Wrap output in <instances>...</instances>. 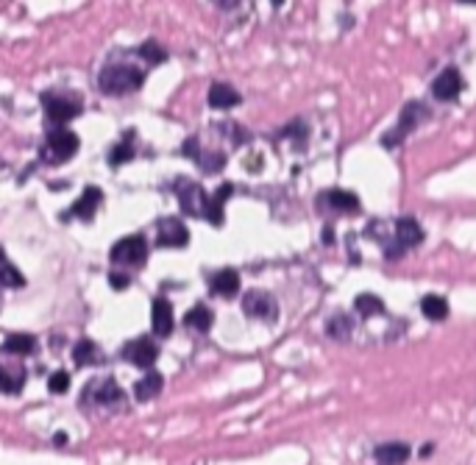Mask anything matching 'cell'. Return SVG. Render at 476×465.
Here are the masks:
<instances>
[{
  "instance_id": "6da1fadb",
  "label": "cell",
  "mask_w": 476,
  "mask_h": 465,
  "mask_svg": "<svg viewBox=\"0 0 476 465\" xmlns=\"http://www.w3.org/2000/svg\"><path fill=\"white\" fill-rule=\"evenodd\" d=\"M145 84V73L134 64H106L98 76V87L103 95H128Z\"/></svg>"
},
{
  "instance_id": "7a4b0ae2",
  "label": "cell",
  "mask_w": 476,
  "mask_h": 465,
  "mask_svg": "<svg viewBox=\"0 0 476 465\" xmlns=\"http://www.w3.org/2000/svg\"><path fill=\"white\" fill-rule=\"evenodd\" d=\"M429 117H432V112H429V106H426L424 101H406V103L401 106V114H398L395 128L387 131V134L382 137V145H384L387 151H393L395 145H401L406 137H410L415 128H421Z\"/></svg>"
},
{
  "instance_id": "3957f363",
  "label": "cell",
  "mask_w": 476,
  "mask_h": 465,
  "mask_svg": "<svg viewBox=\"0 0 476 465\" xmlns=\"http://www.w3.org/2000/svg\"><path fill=\"white\" fill-rule=\"evenodd\" d=\"M79 145H81L79 134H73V131L64 128V125H53V128L48 131V137H45L42 148H39V156H42L45 162L59 165V162L73 159V156L79 154Z\"/></svg>"
},
{
  "instance_id": "277c9868",
  "label": "cell",
  "mask_w": 476,
  "mask_h": 465,
  "mask_svg": "<svg viewBox=\"0 0 476 465\" xmlns=\"http://www.w3.org/2000/svg\"><path fill=\"white\" fill-rule=\"evenodd\" d=\"M173 192H176V198H178L181 209H184L189 218H207V212H209V201H212V198L207 195V189H203L198 181H192V178L181 176V178H176Z\"/></svg>"
},
{
  "instance_id": "5b68a950",
  "label": "cell",
  "mask_w": 476,
  "mask_h": 465,
  "mask_svg": "<svg viewBox=\"0 0 476 465\" xmlns=\"http://www.w3.org/2000/svg\"><path fill=\"white\" fill-rule=\"evenodd\" d=\"M42 109H45V117L53 123V125H64L70 123L73 117H79L84 112V103L79 95H64V92H45L42 95Z\"/></svg>"
},
{
  "instance_id": "8992f818",
  "label": "cell",
  "mask_w": 476,
  "mask_h": 465,
  "mask_svg": "<svg viewBox=\"0 0 476 465\" xmlns=\"http://www.w3.org/2000/svg\"><path fill=\"white\" fill-rule=\"evenodd\" d=\"M109 259L114 265H125V268H143L145 259H148V242L143 234H134V237H123L112 245Z\"/></svg>"
},
{
  "instance_id": "52a82bcc",
  "label": "cell",
  "mask_w": 476,
  "mask_h": 465,
  "mask_svg": "<svg viewBox=\"0 0 476 465\" xmlns=\"http://www.w3.org/2000/svg\"><path fill=\"white\" fill-rule=\"evenodd\" d=\"M242 315L245 318H253V320H276L279 318V307H276V298L265 293V290H248L242 296Z\"/></svg>"
},
{
  "instance_id": "ba28073f",
  "label": "cell",
  "mask_w": 476,
  "mask_h": 465,
  "mask_svg": "<svg viewBox=\"0 0 476 465\" xmlns=\"http://www.w3.org/2000/svg\"><path fill=\"white\" fill-rule=\"evenodd\" d=\"M81 402L87 404H98V407H114L123 402V390L114 379H95L84 387V398Z\"/></svg>"
},
{
  "instance_id": "9c48e42d",
  "label": "cell",
  "mask_w": 476,
  "mask_h": 465,
  "mask_svg": "<svg viewBox=\"0 0 476 465\" xmlns=\"http://www.w3.org/2000/svg\"><path fill=\"white\" fill-rule=\"evenodd\" d=\"M181 156H189L195 165L203 167V173H220L226 167V154H220V151H203L195 137H189L181 145Z\"/></svg>"
},
{
  "instance_id": "30bf717a",
  "label": "cell",
  "mask_w": 476,
  "mask_h": 465,
  "mask_svg": "<svg viewBox=\"0 0 476 465\" xmlns=\"http://www.w3.org/2000/svg\"><path fill=\"white\" fill-rule=\"evenodd\" d=\"M189 242V229L178 218H162L156 223V245L159 248H184Z\"/></svg>"
},
{
  "instance_id": "8fae6325",
  "label": "cell",
  "mask_w": 476,
  "mask_h": 465,
  "mask_svg": "<svg viewBox=\"0 0 476 465\" xmlns=\"http://www.w3.org/2000/svg\"><path fill=\"white\" fill-rule=\"evenodd\" d=\"M123 357H125L131 365H137V368L151 371V365H154V362H156V357H159V346H156L151 338H140V340H131V343H125Z\"/></svg>"
},
{
  "instance_id": "7c38bea8",
  "label": "cell",
  "mask_w": 476,
  "mask_h": 465,
  "mask_svg": "<svg viewBox=\"0 0 476 465\" xmlns=\"http://www.w3.org/2000/svg\"><path fill=\"white\" fill-rule=\"evenodd\" d=\"M459 92H462V76H459L457 68H446V70H440L437 79L432 81V95H435V101L451 103V101L459 98Z\"/></svg>"
},
{
  "instance_id": "4fadbf2b",
  "label": "cell",
  "mask_w": 476,
  "mask_h": 465,
  "mask_svg": "<svg viewBox=\"0 0 476 465\" xmlns=\"http://www.w3.org/2000/svg\"><path fill=\"white\" fill-rule=\"evenodd\" d=\"M320 207L329 209V212H340V215H354L360 212V198L349 189H326L320 195Z\"/></svg>"
},
{
  "instance_id": "5bb4252c",
  "label": "cell",
  "mask_w": 476,
  "mask_h": 465,
  "mask_svg": "<svg viewBox=\"0 0 476 465\" xmlns=\"http://www.w3.org/2000/svg\"><path fill=\"white\" fill-rule=\"evenodd\" d=\"M101 201H103V192H101V187H84L81 198H79V201L70 207V212L64 215V220H67V218L92 220V218H95V212H98V207H101Z\"/></svg>"
},
{
  "instance_id": "9a60e30c",
  "label": "cell",
  "mask_w": 476,
  "mask_h": 465,
  "mask_svg": "<svg viewBox=\"0 0 476 465\" xmlns=\"http://www.w3.org/2000/svg\"><path fill=\"white\" fill-rule=\"evenodd\" d=\"M151 326L156 338H170L173 335V307L167 298H154L151 304Z\"/></svg>"
},
{
  "instance_id": "2e32d148",
  "label": "cell",
  "mask_w": 476,
  "mask_h": 465,
  "mask_svg": "<svg viewBox=\"0 0 476 465\" xmlns=\"http://www.w3.org/2000/svg\"><path fill=\"white\" fill-rule=\"evenodd\" d=\"M209 290H212V296L234 298V296L240 293V273L231 271V268H223V271L212 273V279H209Z\"/></svg>"
},
{
  "instance_id": "e0dca14e",
  "label": "cell",
  "mask_w": 476,
  "mask_h": 465,
  "mask_svg": "<svg viewBox=\"0 0 476 465\" xmlns=\"http://www.w3.org/2000/svg\"><path fill=\"white\" fill-rule=\"evenodd\" d=\"M393 240L401 245V248H415V245H421L424 242V231H421V226H418V220H413V218H401V220H395V234H393Z\"/></svg>"
},
{
  "instance_id": "ac0fdd59",
  "label": "cell",
  "mask_w": 476,
  "mask_h": 465,
  "mask_svg": "<svg viewBox=\"0 0 476 465\" xmlns=\"http://www.w3.org/2000/svg\"><path fill=\"white\" fill-rule=\"evenodd\" d=\"M207 101H209V106H212V109H234V106H240L242 95H240V92H237L231 84L218 81V84H212V87H209Z\"/></svg>"
},
{
  "instance_id": "d6986e66",
  "label": "cell",
  "mask_w": 476,
  "mask_h": 465,
  "mask_svg": "<svg viewBox=\"0 0 476 465\" xmlns=\"http://www.w3.org/2000/svg\"><path fill=\"white\" fill-rule=\"evenodd\" d=\"M212 323H215V312H212L207 304H195V307L187 309V315H184V326H187L189 331H198V335H207V331L212 329Z\"/></svg>"
},
{
  "instance_id": "ffe728a7",
  "label": "cell",
  "mask_w": 476,
  "mask_h": 465,
  "mask_svg": "<svg viewBox=\"0 0 476 465\" xmlns=\"http://www.w3.org/2000/svg\"><path fill=\"white\" fill-rule=\"evenodd\" d=\"M373 457H376L379 465H404L406 459H410V446H406V443H398V440L382 443V446H376Z\"/></svg>"
},
{
  "instance_id": "44dd1931",
  "label": "cell",
  "mask_w": 476,
  "mask_h": 465,
  "mask_svg": "<svg viewBox=\"0 0 476 465\" xmlns=\"http://www.w3.org/2000/svg\"><path fill=\"white\" fill-rule=\"evenodd\" d=\"M165 387V376L159 371H148L137 384H134V395H137V402H151L156 398Z\"/></svg>"
},
{
  "instance_id": "7402d4cb",
  "label": "cell",
  "mask_w": 476,
  "mask_h": 465,
  "mask_svg": "<svg viewBox=\"0 0 476 465\" xmlns=\"http://www.w3.org/2000/svg\"><path fill=\"white\" fill-rule=\"evenodd\" d=\"M134 140H137V134H134V131H125L123 140L117 145H112V151H109V165L112 167H120V165H125V162L134 159V154H137V148H134Z\"/></svg>"
},
{
  "instance_id": "603a6c76",
  "label": "cell",
  "mask_w": 476,
  "mask_h": 465,
  "mask_svg": "<svg viewBox=\"0 0 476 465\" xmlns=\"http://www.w3.org/2000/svg\"><path fill=\"white\" fill-rule=\"evenodd\" d=\"M231 192H234V184H220L218 189H215V195H212V201H209V212H207V220L212 223V226H223V204L231 198Z\"/></svg>"
},
{
  "instance_id": "cb8c5ba5",
  "label": "cell",
  "mask_w": 476,
  "mask_h": 465,
  "mask_svg": "<svg viewBox=\"0 0 476 465\" xmlns=\"http://www.w3.org/2000/svg\"><path fill=\"white\" fill-rule=\"evenodd\" d=\"M351 329H354V323H351V318L343 315V312H337V315H331V318L326 320V335H329L331 340H337V343H346V340L351 338Z\"/></svg>"
},
{
  "instance_id": "d4e9b609",
  "label": "cell",
  "mask_w": 476,
  "mask_h": 465,
  "mask_svg": "<svg viewBox=\"0 0 476 465\" xmlns=\"http://www.w3.org/2000/svg\"><path fill=\"white\" fill-rule=\"evenodd\" d=\"M3 349L9 354H14V357H28L37 349V338L34 335H23V331H14V335L6 338V346Z\"/></svg>"
},
{
  "instance_id": "484cf974",
  "label": "cell",
  "mask_w": 476,
  "mask_h": 465,
  "mask_svg": "<svg viewBox=\"0 0 476 465\" xmlns=\"http://www.w3.org/2000/svg\"><path fill=\"white\" fill-rule=\"evenodd\" d=\"M421 312L429 318V320H446L448 318V301L443 296H424L421 298Z\"/></svg>"
},
{
  "instance_id": "4316f807",
  "label": "cell",
  "mask_w": 476,
  "mask_h": 465,
  "mask_svg": "<svg viewBox=\"0 0 476 465\" xmlns=\"http://www.w3.org/2000/svg\"><path fill=\"white\" fill-rule=\"evenodd\" d=\"M354 309H357L360 318H373V315H382V312H384V304H382L379 296H373V293H362V296L354 298Z\"/></svg>"
},
{
  "instance_id": "83f0119b",
  "label": "cell",
  "mask_w": 476,
  "mask_h": 465,
  "mask_svg": "<svg viewBox=\"0 0 476 465\" xmlns=\"http://www.w3.org/2000/svg\"><path fill=\"white\" fill-rule=\"evenodd\" d=\"M98 360H101V351L92 340H79L73 346V362L76 365H95Z\"/></svg>"
},
{
  "instance_id": "f1b7e54d",
  "label": "cell",
  "mask_w": 476,
  "mask_h": 465,
  "mask_svg": "<svg viewBox=\"0 0 476 465\" xmlns=\"http://www.w3.org/2000/svg\"><path fill=\"white\" fill-rule=\"evenodd\" d=\"M0 379H3V390H6L9 395H14V393H20L23 384H25V371H23V368H14V365H6L3 373H0Z\"/></svg>"
},
{
  "instance_id": "f546056e",
  "label": "cell",
  "mask_w": 476,
  "mask_h": 465,
  "mask_svg": "<svg viewBox=\"0 0 476 465\" xmlns=\"http://www.w3.org/2000/svg\"><path fill=\"white\" fill-rule=\"evenodd\" d=\"M145 61H151V64H165L167 61V50L162 48V45H156V39H145L143 45H140V50H137Z\"/></svg>"
},
{
  "instance_id": "4dcf8cb0",
  "label": "cell",
  "mask_w": 476,
  "mask_h": 465,
  "mask_svg": "<svg viewBox=\"0 0 476 465\" xmlns=\"http://www.w3.org/2000/svg\"><path fill=\"white\" fill-rule=\"evenodd\" d=\"M282 137L296 140V143H298V148H301V145H304V140H307V123H304V120H293L290 125H284V128H282Z\"/></svg>"
},
{
  "instance_id": "1f68e13d",
  "label": "cell",
  "mask_w": 476,
  "mask_h": 465,
  "mask_svg": "<svg viewBox=\"0 0 476 465\" xmlns=\"http://www.w3.org/2000/svg\"><path fill=\"white\" fill-rule=\"evenodd\" d=\"M48 387H50V393H56V395L67 393V390H70V373H67V371H56V373H50Z\"/></svg>"
},
{
  "instance_id": "d6a6232c",
  "label": "cell",
  "mask_w": 476,
  "mask_h": 465,
  "mask_svg": "<svg viewBox=\"0 0 476 465\" xmlns=\"http://www.w3.org/2000/svg\"><path fill=\"white\" fill-rule=\"evenodd\" d=\"M3 285H6V287H23V285H25V276L14 268L9 259L3 262Z\"/></svg>"
},
{
  "instance_id": "836d02e7",
  "label": "cell",
  "mask_w": 476,
  "mask_h": 465,
  "mask_svg": "<svg viewBox=\"0 0 476 465\" xmlns=\"http://www.w3.org/2000/svg\"><path fill=\"white\" fill-rule=\"evenodd\" d=\"M109 285H112L114 290H125V287L131 285V276H128V273H109Z\"/></svg>"
},
{
  "instance_id": "e575fe53",
  "label": "cell",
  "mask_w": 476,
  "mask_h": 465,
  "mask_svg": "<svg viewBox=\"0 0 476 465\" xmlns=\"http://www.w3.org/2000/svg\"><path fill=\"white\" fill-rule=\"evenodd\" d=\"M331 242H334V229L326 226V229H323V245H331Z\"/></svg>"
},
{
  "instance_id": "d590c367",
  "label": "cell",
  "mask_w": 476,
  "mask_h": 465,
  "mask_svg": "<svg viewBox=\"0 0 476 465\" xmlns=\"http://www.w3.org/2000/svg\"><path fill=\"white\" fill-rule=\"evenodd\" d=\"M67 440H70V437H67V432H56V437H53V443L61 448V446H67Z\"/></svg>"
},
{
  "instance_id": "8d00e7d4",
  "label": "cell",
  "mask_w": 476,
  "mask_h": 465,
  "mask_svg": "<svg viewBox=\"0 0 476 465\" xmlns=\"http://www.w3.org/2000/svg\"><path fill=\"white\" fill-rule=\"evenodd\" d=\"M218 3H220V9H234L240 0H218Z\"/></svg>"
},
{
  "instance_id": "74e56055",
  "label": "cell",
  "mask_w": 476,
  "mask_h": 465,
  "mask_svg": "<svg viewBox=\"0 0 476 465\" xmlns=\"http://www.w3.org/2000/svg\"><path fill=\"white\" fill-rule=\"evenodd\" d=\"M432 451H435V446H432V443H426V446H421V457H429Z\"/></svg>"
},
{
  "instance_id": "f35d334b",
  "label": "cell",
  "mask_w": 476,
  "mask_h": 465,
  "mask_svg": "<svg viewBox=\"0 0 476 465\" xmlns=\"http://www.w3.org/2000/svg\"><path fill=\"white\" fill-rule=\"evenodd\" d=\"M457 3H468V6H476V0H457Z\"/></svg>"
},
{
  "instance_id": "ab89813d",
  "label": "cell",
  "mask_w": 476,
  "mask_h": 465,
  "mask_svg": "<svg viewBox=\"0 0 476 465\" xmlns=\"http://www.w3.org/2000/svg\"><path fill=\"white\" fill-rule=\"evenodd\" d=\"M284 3V0H273V6H282Z\"/></svg>"
}]
</instances>
